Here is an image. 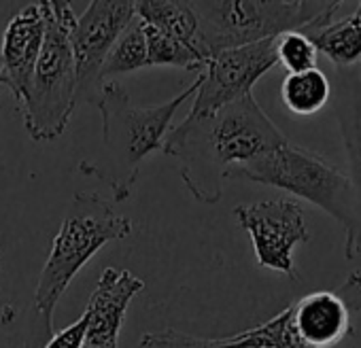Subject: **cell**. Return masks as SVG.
Returning a JSON list of instances; mask_svg holds the SVG:
<instances>
[{"mask_svg": "<svg viewBox=\"0 0 361 348\" xmlns=\"http://www.w3.org/2000/svg\"><path fill=\"white\" fill-rule=\"evenodd\" d=\"M317 54L325 56L336 68L361 66V18L350 13L342 20L304 30Z\"/></svg>", "mask_w": 361, "mask_h": 348, "instance_id": "15", "label": "cell"}, {"mask_svg": "<svg viewBox=\"0 0 361 348\" xmlns=\"http://www.w3.org/2000/svg\"><path fill=\"white\" fill-rule=\"evenodd\" d=\"M145 289V280L130 270L104 268L85 306L83 348H119V333L130 302Z\"/></svg>", "mask_w": 361, "mask_h": 348, "instance_id": "11", "label": "cell"}, {"mask_svg": "<svg viewBox=\"0 0 361 348\" xmlns=\"http://www.w3.org/2000/svg\"><path fill=\"white\" fill-rule=\"evenodd\" d=\"M134 225L119 215L113 202L98 194H75L62 225L51 242L45 266L39 274L32 312L51 325L54 310L85 263L109 242L126 240Z\"/></svg>", "mask_w": 361, "mask_h": 348, "instance_id": "4", "label": "cell"}, {"mask_svg": "<svg viewBox=\"0 0 361 348\" xmlns=\"http://www.w3.org/2000/svg\"><path fill=\"white\" fill-rule=\"evenodd\" d=\"M45 39V11L43 3H32L16 13L5 32L0 45V73L7 79L18 106L26 100L35 66Z\"/></svg>", "mask_w": 361, "mask_h": 348, "instance_id": "12", "label": "cell"}, {"mask_svg": "<svg viewBox=\"0 0 361 348\" xmlns=\"http://www.w3.org/2000/svg\"><path fill=\"white\" fill-rule=\"evenodd\" d=\"M361 312V274L353 272L331 291H312L291 304L293 327L306 348H336L353 335Z\"/></svg>", "mask_w": 361, "mask_h": 348, "instance_id": "10", "label": "cell"}, {"mask_svg": "<svg viewBox=\"0 0 361 348\" xmlns=\"http://www.w3.org/2000/svg\"><path fill=\"white\" fill-rule=\"evenodd\" d=\"M0 85H5V87H7V79L3 77V73H0Z\"/></svg>", "mask_w": 361, "mask_h": 348, "instance_id": "24", "label": "cell"}, {"mask_svg": "<svg viewBox=\"0 0 361 348\" xmlns=\"http://www.w3.org/2000/svg\"><path fill=\"white\" fill-rule=\"evenodd\" d=\"M142 348H255L240 333L228 337H196L176 329L151 331L140 340Z\"/></svg>", "mask_w": 361, "mask_h": 348, "instance_id": "20", "label": "cell"}, {"mask_svg": "<svg viewBox=\"0 0 361 348\" xmlns=\"http://www.w3.org/2000/svg\"><path fill=\"white\" fill-rule=\"evenodd\" d=\"M228 179L270 185L314 204L342 225L344 257L353 261L361 255V217L355 189L348 174L327 157L287 140L276 151L232 168Z\"/></svg>", "mask_w": 361, "mask_h": 348, "instance_id": "3", "label": "cell"}, {"mask_svg": "<svg viewBox=\"0 0 361 348\" xmlns=\"http://www.w3.org/2000/svg\"><path fill=\"white\" fill-rule=\"evenodd\" d=\"M350 337H353V335H350ZM350 337H348L346 342H342L340 346H336V348H359V346H357L355 342H350Z\"/></svg>", "mask_w": 361, "mask_h": 348, "instance_id": "23", "label": "cell"}, {"mask_svg": "<svg viewBox=\"0 0 361 348\" xmlns=\"http://www.w3.org/2000/svg\"><path fill=\"white\" fill-rule=\"evenodd\" d=\"M45 11V39L35 66L26 100L20 104L24 128L37 142L62 136L77 106V75L71 32L77 15L64 0H41Z\"/></svg>", "mask_w": 361, "mask_h": 348, "instance_id": "5", "label": "cell"}, {"mask_svg": "<svg viewBox=\"0 0 361 348\" xmlns=\"http://www.w3.org/2000/svg\"><path fill=\"white\" fill-rule=\"evenodd\" d=\"M355 13H357V15L361 18V3H357V9H355Z\"/></svg>", "mask_w": 361, "mask_h": 348, "instance_id": "25", "label": "cell"}, {"mask_svg": "<svg viewBox=\"0 0 361 348\" xmlns=\"http://www.w3.org/2000/svg\"><path fill=\"white\" fill-rule=\"evenodd\" d=\"M276 64L274 39L211 56L207 68L200 73L202 83L196 92L190 117L211 115L221 106L253 94V85Z\"/></svg>", "mask_w": 361, "mask_h": 348, "instance_id": "9", "label": "cell"}, {"mask_svg": "<svg viewBox=\"0 0 361 348\" xmlns=\"http://www.w3.org/2000/svg\"><path fill=\"white\" fill-rule=\"evenodd\" d=\"M281 100L289 113L310 117L331 100L329 77L319 68L287 75L281 85Z\"/></svg>", "mask_w": 361, "mask_h": 348, "instance_id": "16", "label": "cell"}, {"mask_svg": "<svg viewBox=\"0 0 361 348\" xmlns=\"http://www.w3.org/2000/svg\"><path fill=\"white\" fill-rule=\"evenodd\" d=\"M0 255H3V251H0Z\"/></svg>", "mask_w": 361, "mask_h": 348, "instance_id": "26", "label": "cell"}, {"mask_svg": "<svg viewBox=\"0 0 361 348\" xmlns=\"http://www.w3.org/2000/svg\"><path fill=\"white\" fill-rule=\"evenodd\" d=\"M134 9L147 26L211 58V54L200 43L198 15L194 13L190 3H180V0H140V3H134Z\"/></svg>", "mask_w": 361, "mask_h": 348, "instance_id": "14", "label": "cell"}, {"mask_svg": "<svg viewBox=\"0 0 361 348\" xmlns=\"http://www.w3.org/2000/svg\"><path fill=\"white\" fill-rule=\"evenodd\" d=\"M142 30H145L149 68L151 66H174V68H183V70H198V75L207 68V64L211 60L209 56L161 35L159 30L147 26L145 22H142Z\"/></svg>", "mask_w": 361, "mask_h": 348, "instance_id": "18", "label": "cell"}, {"mask_svg": "<svg viewBox=\"0 0 361 348\" xmlns=\"http://www.w3.org/2000/svg\"><path fill=\"white\" fill-rule=\"evenodd\" d=\"M190 5L198 15L200 43L211 56L327 24L342 7L312 0H209Z\"/></svg>", "mask_w": 361, "mask_h": 348, "instance_id": "6", "label": "cell"}, {"mask_svg": "<svg viewBox=\"0 0 361 348\" xmlns=\"http://www.w3.org/2000/svg\"><path fill=\"white\" fill-rule=\"evenodd\" d=\"M142 68H149L147 64V43H145V30L138 15L132 18V22L126 26V30L119 35L115 45L111 47L104 66H102V83L109 77L115 75H130L138 73Z\"/></svg>", "mask_w": 361, "mask_h": 348, "instance_id": "17", "label": "cell"}, {"mask_svg": "<svg viewBox=\"0 0 361 348\" xmlns=\"http://www.w3.org/2000/svg\"><path fill=\"white\" fill-rule=\"evenodd\" d=\"M83 340H85V316L81 314L73 325L54 333L45 344V348H83Z\"/></svg>", "mask_w": 361, "mask_h": 348, "instance_id": "22", "label": "cell"}, {"mask_svg": "<svg viewBox=\"0 0 361 348\" xmlns=\"http://www.w3.org/2000/svg\"><path fill=\"white\" fill-rule=\"evenodd\" d=\"M287 142L253 94L204 117L170 128L161 151L180 163V179L202 204H217L232 168L251 163Z\"/></svg>", "mask_w": 361, "mask_h": 348, "instance_id": "1", "label": "cell"}, {"mask_svg": "<svg viewBox=\"0 0 361 348\" xmlns=\"http://www.w3.org/2000/svg\"><path fill=\"white\" fill-rule=\"evenodd\" d=\"M331 83L334 111L348 159V179L357 196L361 217V66L336 68Z\"/></svg>", "mask_w": 361, "mask_h": 348, "instance_id": "13", "label": "cell"}, {"mask_svg": "<svg viewBox=\"0 0 361 348\" xmlns=\"http://www.w3.org/2000/svg\"><path fill=\"white\" fill-rule=\"evenodd\" d=\"M234 217L251 236L257 263L295 280L293 249L310 240L302 204L291 198L238 204Z\"/></svg>", "mask_w": 361, "mask_h": 348, "instance_id": "8", "label": "cell"}, {"mask_svg": "<svg viewBox=\"0 0 361 348\" xmlns=\"http://www.w3.org/2000/svg\"><path fill=\"white\" fill-rule=\"evenodd\" d=\"M200 83L202 75L188 89L157 106H138L123 85L104 83L94 104L102 117V142L92 157L79 161V172L102 181L113 192L115 202H126L132 196L140 161L164 147L176 111L196 96Z\"/></svg>", "mask_w": 361, "mask_h": 348, "instance_id": "2", "label": "cell"}, {"mask_svg": "<svg viewBox=\"0 0 361 348\" xmlns=\"http://www.w3.org/2000/svg\"><path fill=\"white\" fill-rule=\"evenodd\" d=\"M240 337H245L255 348H306L293 327L291 306H287L270 321L253 329L240 331Z\"/></svg>", "mask_w": 361, "mask_h": 348, "instance_id": "19", "label": "cell"}, {"mask_svg": "<svg viewBox=\"0 0 361 348\" xmlns=\"http://www.w3.org/2000/svg\"><path fill=\"white\" fill-rule=\"evenodd\" d=\"M134 15L136 9L130 0H92L77 18L68 37L77 75V104H96L104 85L100 77L104 60Z\"/></svg>", "mask_w": 361, "mask_h": 348, "instance_id": "7", "label": "cell"}, {"mask_svg": "<svg viewBox=\"0 0 361 348\" xmlns=\"http://www.w3.org/2000/svg\"><path fill=\"white\" fill-rule=\"evenodd\" d=\"M276 62L285 66L289 75L317 68V49L312 41L302 32H285L274 39Z\"/></svg>", "mask_w": 361, "mask_h": 348, "instance_id": "21", "label": "cell"}]
</instances>
